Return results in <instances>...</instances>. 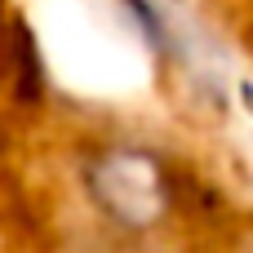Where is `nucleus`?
<instances>
[{
  "label": "nucleus",
  "mask_w": 253,
  "mask_h": 253,
  "mask_svg": "<svg viewBox=\"0 0 253 253\" xmlns=\"http://www.w3.org/2000/svg\"><path fill=\"white\" fill-rule=\"evenodd\" d=\"M245 102H249V107H253V84H245Z\"/></svg>",
  "instance_id": "nucleus-1"
}]
</instances>
